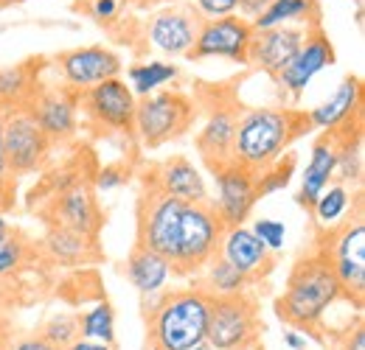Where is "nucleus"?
<instances>
[{
  "mask_svg": "<svg viewBox=\"0 0 365 350\" xmlns=\"http://www.w3.org/2000/svg\"><path fill=\"white\" fill-rule=\"evenodd\" d=\"M222 221L214 208L180 202L149 185L138 208V244L166 258L175 275H197L220 253Z\"/></svg>",
  "mask_w": 365,
  "mask_h": 350,
  "instance_id": "f257e3e1",
  "label": "nucleus"
},
{
  "mask_svg": "<svg viewBox=\"0 0 365 350\" xmlns=\"http://www.w3.org/2000/svg\"><path fill=\"white\" fill-rule=\"evenodd\" d=\"M309 132L307 112L278 110V107H253L236 115L230 160L250 174H262L284 157L287 146Z\"/></svg>",
  "mask_w": 365,
  "mask_h": 350,
  "instance_id": "f03ea898",
  "label": "nucleus"
},
{
  "mask_svg": "<svg viewBox=\"0 0 365 350\" xmlns=\"http://www.w3.org/2000/svg\"><path fill=\"white\" fill-rule=\"evenodd\" d=\"M343 295L346 292L329 261L323 255H312L295 263L275 311L289 328H312Z\"/></svg>",
  "mask_w": 365,
  "mask_h": 350,
  "instance_id": "7ed1b4c3",
  "label": "nucleus"
},
{
  "mask_svg": "<svg viewBox=\"0 0 365 350\" xmlns=\"http://www.w3.org/2000/svg\"><path fill=\"white\" fill-rule=\"evenodd\" d=\"M211 295L200 286L175 289L158 300L149 317V336L155 350H194L205 345Z\"/></svg>",
  "mask_w": 365,
  "mask_h": 350,
  "instance_id": "20e7f679",
  "label": "nucleus"
},
{
  "mask_svg": "<svg viewBox=\"0 0 365 350\" xmlns=\"http://www.w3.org/2000/svg\"><path fill=\"white\" fill-rule=\"evenodd\" d=\"M191 118H194V104L182 92L158 90L152 95H143L135 104L133 129L149 149H155L182 134L191 127Z\"/></svg>",
  "mask_w": 365,
  "mask_h": 350,
  "instance_id": "39448f33",
  "label": "nucleus"
},
{
  "mask_svg": "<svg viewBox=\"0 0 365 350\" xmlns=\"http://www.w3.org/2000/svg\"><path fill=\"white\" fill-rule=\"evenodd\" d=\"M259 306L253 297H214L205 345L214 350H250L259 342Z\"/></svg>",
  "mask_w": 365,
  "mask_h": 350,
  "instance_id": "423d86ee",
  "label": "nucleus"
},
{
  "mask_svg": "<svg viewBox=\"0 0 365 350\" xmlns=\"http://www.w3.org/2000/svg\"><path fill=\"white\" fill-rule=\"evenodd\" d=\"M334 269L343 292L354 306H363L365 295V221H343L329 241V253L323 255Z\"/></svg>",
  "mask_w": 365,
  "mask_h": 350,
  "instance_id": "0eeeda50",
  "label": "nucleus"
},
{
  "mask_svg": "<svg viewBox=\"0 0 365 350\" xmlns=\"http://www.w3.org/2000/svg\"><path fill=\"white\" fill-rule=\"evenodd\" d=\"M0 132H3V152L9 171L29 174L43 166L51 140L34 121L31 110H9L6 115H0Z\"/></svg>",
  "mask_w": 365,
  "mask_h": 350,
  "instance_id": "6e6552de",
  "label": "nucleus"
},
{
  "mask_svg": "<svg viewBox=\"0 0 365 350\" xmlns=\"http://www.w3.org/2000/svg\"><path fill=\"white\" fill-rule=\"evenodd\" d=\"M202 17L188 6H163L146 23V43L163 56H188L197 43Z\"/></svg>",
  "mask_w": 365,
  "mask_h": 350,
  "instance_id": "1a4fd4ad",
  "label": "nucleus"
},
{
  "mask_svg": "<svg viewBox=\"0 0 365 350\" xmlns=\"http://www.w3.org/2000/svg\"><path fill=\"white\" fill-rule=\"evenodd\" d=\"M253 40V26L242 20L239 14L220 17V20H202L197 43L191 48V59H230L245 65L247 48Z\"/></svg>",
  "mask_w": 365,
  "mask_h": 350,
  "instance_id": "9d476101",
  "label": "nucleus"
},
{
  "mask_svg": "<svg viewBox=\"0 0 365 350\" xmlns=\"http://www.w3.org/2000/svg\"><path fill=\"white\" fill-rule=\"evenodd\" d=\"M214 182H217V199L211 208H214L217 219L222 221V227H239L250 216L253 205L259 202L256 174L245 171L236 163H228L214 171Z\"/></svg>",
  "mask_w": 365,
  "mask_h": 350,
  "instance_id": "9b49d317",
  "label": "nucleus"
},
{
  "mask_svg": "<svg viewBox=\"0 0 365 350\" xmlns=\"http://www.w3.org/2000/svg\"><path fill=\"white\" fill-rule=\"evenodd\" d=\"M82 104H85V112L91 115V121H96L98 127H107V129L115 132L133 129L138 98L121 76L85 90Z\"/></svg>",
  "mask_w": 365,
  "mask_h": 350,
  "instance_id": "f8f14e48",
  "label": "nucleus"
},
{
  "mask_svg": "<svg viewBox=\"0 0 365 350\" xmlns=\"http://www.w3.org/2000/svg\"><path fill=\"white\" fill-rule=\"evenodd\" d=\"M56 65H59L68 88L73 90H91L107 79L121 76V56L113 53L110 48H101V45L65 51L56 59Z\"/></svg>",
  "mask_w": 365,
  "mask_h": 350,
  "instance_id": "ddd939ff",
  "label": "nucleus"
},
{
  "mask_svg": "<svg viewBox=\"0 0 365 350\" xmlns=\"http://www.w3.org/2000/svg\"><path fill=\"white\" fill-rule=\"evenodd\" d=\"M331 65H334V45L329 43V37L323 31H309L301 51L275 76V82H278L281 92H287L289 98H301L304 90L312 85V79Z\"/></svg>",
  "mask_w": 365,
  "mask_h": 350,
  "instance_id": "4468645a",
  "label": "nucleus"
},
{
  "mask_svg": "<svg viewBox=\"0 0 365 350\" xmlns=\"http://www.w3.org/2000/svg\"><path fill=\"white\" fill-rule=\"evenodd\" d=\"M307 34L309 28L304 26H278V28L253 31V40L247 48V62L270 76H278L289 65V59L301 51Z\"/></svg>",
  "mask_w": 365,
  "mask_h": 350,
  "instance_id": "2eb2a0df",
  "label": "nucleus"
},
{
  "mask_svg": "<svg viewBox=\"0 0 365 350\" xmlns=\"http://www.w3.org/2000/svg\"><path fill=\"white\" fill-rule=\"evenodd\" d=\"M152 188H158L166 196H175L180 202H194L205 205L208 202V185L200 174V169L185 160V157H172L160 163L152 174Z\"/></svg>",
  "mask_w": 365,
  "mask_h": 350,
  "instance_id": "dca6fc26",
  "label": "nucleus"
},
{
  "mask_svg": "<svg viewBox=\"0 0 365 350\" xmlns=\"http://www.w3.org/2000/svg\"><path fill=\"white\" fill-rule=\"evenodd\" d=\"M76 95H71L68 90H48L43 95H37V104L31 110L34 121L40 124V129L46 132L48 140H65L71 137L79 121H76Z\"/></svg>",
  "mask_w": 365,
  "mask_h": 350,
  "instance_id": "f3484780",
  "label": "nucleus"
},
{
  "mask_svg": "<svg viewBox=\"0 0 365 350\" xmlns=\"http://www.w3.org/2000/svg\"><path fill=\"white\" fill-rule=\"evenodd\" d=\"M220 258H225L245 277H253L270 263V250L256 238L250 227L239 224V227H225L220 241Z\"/></svg>",
  "mask_w": 365,
  "mask_h": 350,
  "instance_id": "a211bd4d",
  "label": "nucleus"
},
{
  "mask_svg": "<svg viewBox=\"0 0 365 350\" xmlns=\"http://www.w3.org/2000/svg\"><path fill=\"white\" fill-rule=\"evenodd\" d=\"M360 101H363V85H360V79L357 76H346L326 101H320L318 107H312L307 112L309 129L334 132L340 124H346L360 110Z\"/></svg>",
  "mask_w": 365,
  "mask_h": 350,
  "instance_id": "6ab92c4d",
  "label": "nucleus"
},
{
  "mask_svg": "<svg viewBox=\"0 0 365 350\" xmlns=\"http://www.w3.org/2000/svg\"><path fill=\"white\" fill-rule=\"evenodd\" d=\"M233 129H236V112L230 107H220L208 115V121L202 124V129L197 134V149H200V154L211 171L233 163L230 160Z\"/></svg>",
  "mask_w": 365,
  "mask_h": 350,
  "instance_id": "aec40b11",
  "label": "nucleus"
},
{
  "mask_svg": "<svg viewBox=\"0 0 365 350\" xmlns=\"http://www.w3.org/2000/svg\"><path fill=\"white\" fill-rule=\"evenodd\" d=\"M337 143L334 137H323L312 146V154H309V163L301 174V193H298V202L301 205H315L320 193L331 185V179L337 174Z\"/></svg>",
  "mask_w": 365,
  "mask_h": 350,
  "instance_id": "412c9836",
  "label": "nucleus"
},
{
  "mask_svg": "<svg viewBox=\"0 0 365 350\" xmlns=\"http://www.w3.org/2000/svg\"><path fill=\"white\" fill-rule=\"evenodd\" d=\"M56 219L65 230H73L85 238H93L101 216H98V208H96V199H93L91 188L82 182V185H73L68 188L59 202H56Z\"/></svg>",
  "mask_w": 365,
  "mask_h": 350,
  "instance_id": "4be33fe9",
  "label": "nucleus"
},
{
  "mask_svg": "<svg viewBox=\"0 0 365 350\" xmlns=\"http://www.w3.org/2000/svg\"><path fill=\"white\" fill-rule=\"evenodd\" d=\"M127 275H130V283L140 295L155 297V295H160L166 289V283H169V277L175 272H172L166 258H160L158 253H152V250L138 244L133 250V255H130V261H127Z\"/></svg>",
  "mask_w": 365,
  "mask_h": 350,
  "instance_id": "5701e85b",
  "label": "nucleus"
},
{
  "mask_svg": "<svg viewBox=\"0 0 365 350\" xmlns=\"http://www.w3.org/2000/svg\"><path fill=\"white\" fill-rule=\"evenodd\" d=\"M318 0H273L250 26L253 31L264 28H278V26H304L309 28V20L318 17Z\"/></svg>",
  "mask_w": 365,
  "mask_h": 350,
  "instance_id": "b1692460",
  "label": "nucleus"
},
{
  "mask_svg": "<svg viewBox=\"0 0 365 350\" xmlns=\"http://www.w3.org/2000/svg\"><path fill=\"white\" fill-rule=\"evenodd\" d=\"M247 280L239 269H233L225 258L214 255L211 261L202 266V286L211 297H236V295H247Z\"/></svg>",
  "mask_w": 365,
  "mask_h": 350,
  "instance_id": "393cba45",
  "label": "nucleus"
},
{
  "mask_svg": "<svg viewBox=\"0 0 365 350\" xmlns=\"http://www.w3.org/2000/svg\"><path fill=\"white\" fill-rule=\"evenodd\" d=\"M175 79H178V68L172 62L149 59V62H138L130 68V90L135 95H152Z\"/></svg>",
  "mask_w": 365,
  "mask_h": 350,
  "instance_id": "a878e982",
  "label": "nucleus"
},
{
  "mask_svg": "<svg viewBox=\"0 0 365 350\" xmlns=\"http://www.w3.org/2000/svg\"><path fill=\"white\" fill-rule=\"evenodd\" d=\"M349 205H351V193H349L346 182L329 185L318 199H315V205H312V211H315V221H318L320 227L334 230V227L343 221L346 211H349Z\"/></svg>",
  "mask_w": 365,
  "mask_h": 350,
  "instance_id": "bb28decb",
  "label": "nucleus"
},
{
  "mask_svg": "<svg viewBox=\"0 0 365 350\" xmlns=\"http://www.w3.org/2000/svg\"><path fill=\"white\" fill-rule=\"evenodd\" d=\"M79 336L91 342H101V345L115 342V314L110 303H96L79 317Z\"/></svg>",
  "mask_w": 365,
  "mask_h": 350,
  "instance_id": "cd10ccee",
  "label": "nucleus"
},
{
  "mask_svg": "<svg viewBox=\"0 0 365 350\" xmlns=\"http://www.w3.org/2000/svg\"><path fill=\"white\" fill-rule=\"evenodd\" d=\"M48 250H51V255H53L56 261L76 263V261H82L85 253H88V238L79 235V233H73V230L59 227V230H53V233L48 235Z\"/></svg>",
  "mask_w": 365,
  "mask_h": 350,
  "instance_id": "c85d7f7f",
  "label": "nucleus"
},
{
  "mask_svg": "<svg viewBox=\"0 0 365 350\" xmlns=\"http://www.w3.org/2000/svg\"><path fill=\"white\" fill-rule=\"evenodd\" d=\"M292 171H295V157L289 154L287 160L281 157V160H275L267 171L256 174V193H259V199L284 191L289 185V179H292Z\"/></svg>",
  "mask_w": 365,
  "mask_h": 350,
  "instance_id": "c756f323",
  "label": "nucleus"
},
{
  "mask_svg": "<svg viewBox=\"0 0 365 350\" xmlns=\"http://www.w3.org/2000/svg\"><path fill=\"white\" fill-rule=\"evenodd\" d=\"M40 336L46 339L48 345H53L56 350H65L71 342L79 339V319L76 317H68V314H59V317H51Z\"/></svg>",
  "mask_w": 365,
  "mask_h": 350,
  "instance_id": "7c9ffc66",
  "label": "nucleus"
},
{
  "mask_svg": "<svg viewBox=\"0 0 365 350\" xmlns=\"http://www.w3.org/2000/svg\"><path fill=\"white\" fill-rule=\"evenodd\" d=\"M29 85H31V79H29L26 68L0 70V101H23Z\"/></svg>",
  "mask_w": 365,
  "mask_h": 350,
  "instance_id": "2f4dec72",
  "label": "nucleus"
},
{
  "mask_svg": "<svg viewBox=\"0 0 365 350\" xmlns=\"http://www.w3.org/2000/svg\"><path fill=\"white\" fill-rule=\"evenodd\" d=\"M250 230L256 233V238H259V241H262V244H264L270 253L284 250V241H287V227H284L278 219H256Z\"/></svg>",
  "mask_w": 365,
  "mask_h": 350,
  "instance_id": "473e14b6",
  "label": "nucleus"
},
{
  "mask_svg": "<svg viewBox=\"0 0 365 350\" xmlns=\"http://www.w3.org/2000/svg\"><path fill=\"white\" fill-rule=\"evenodd\" d=\"M239 0H194V11L202 20H220V17H230L236 14Z\"/></svg>",
  "mask_w": 365,
  "mask_h": 350,
  "instance_id": "72a5a7b5",
  "label": "nucleus"
},
{
  "mask_svg": "<svg viewBox=\"0 0 365 350\" xmlns=\"http://www.w3.org/2000/svg\"><path fill=\"white\" fill-rule=\"evenodd\" d=\"M20 261H23V244H20V238H14V235L3 238L0 241V275L14 272L20 266Z\"/></svg>",
  "mask_w": 365,
  "mask_h": 350,
  "instance_id": "f704fd0d",
  "label": "nucleus"
},
{
  "mask_svg": "<svg viewBox=\"0 0 365 350\" xmlns=\"http://www.w3.org/2000/svg\"><path fill=\"white\" fill-rule=\"evenodd\" d=\"M121 182H124V171L110 166V169H101V171H98V176H96V191H104V193H107V191L118 188Z\"/></svg>",
  "mask_w": 365,
  "mask_h": 350,
  "instance_id": "c9c22d12",
  "label": "nucleus"
},
{
  "mask_svg": "<svg viewBox=\"0 0 365 350\" xmlns=\"http://www.w3.org/2000/svg\"><path fill=\"white\" fill-rule=\"evenodd\" d=\"M270 3H273V0H239V9H236V11H239V17H242V20L253 23V20H256V17H259Z\"/></svg>",
  "mask_w": 365,
  "mask_h": 350,
  "instance_id": "e433bc0d",
  "label": "nucleus"
},
{
  "mask_svg": "<svg viewBox=\"0 0 365 350\" xmlns=\"http://www.w3.org/2000/svg\"><path fill=\"white\" fill-rule=\"evenodd\" d=\"M91 14L96 20H113L118 14V0H91Z\"/></svg>",
  "mask_w": 365,
  "mask_h": 350,
  "instance_id": "4c0bfd02",
  "label": "nucleus"
},
{
  "mask_svg": "<svg viewBox=\"0 0 365 350\" xmlns=\"http://www.w3.org/2000/svg\"><path fill=\"white\" fill-rule=\"evenodd\" d=\"M9 350H56V348H53V345H48L46 339L37 334V336H23V339L11 342Z\"/></svg>",
  "mask_w": 365,
  "mask_h": 350,
  "instance_id": "58836bf2",
  "label": "nucleus"
},
{
  "mask_svg": "<svg viewBox=\"0 0 365 350\" xmlns=\"http://www.w3.org/2000/svg\"><path fill=\"white\" fill-rule=\"evenodd\" d=\"M284 345L289 350H307L309 339H307V334H298V328H287L284 331Z\"/></svg>",
  "mask_w": 365,
  "mask_h": 350,
  "instance_id": "ea45409f",
  "label": "nucleus"
},
{
  "mask_svg": "<svg viewBox=\"0 0 365 350\" xmlns=\"http://www.w3.org/2000/svg\"><path fill=\"white\" fill-rule=\"evenodd\" d=\"M343 350H365V328L363 325H354V331L346 334Z\"/></svg>",
  "mask_w": 365,
  "mask_h": 350,
  "instance_id": "a19ab883",
  "label": "nucleus"
},
{
  "mask_svg": "<svg viewBox=\"0 0 365 350\" xmlns=\"http://www.w3.org/2000/svg\"><path fill=\"white\" fill-rule=\"evenodd\" d=\"M65 350H113V345H101V342H91V339H76V342H71Z\"/></svg>",
  "mask_w": 365,
  "mask_h": 350,
  "instance_id": "79ce46f5",
  "label": "nucleus"
},
{
  "mask_svg": "<svg viewBox=\"0 0 365 350\" xmlns=\"http://www.w3.org/2000/svg\"><path fill=\"white\" fill-rule=\"evenodd\" d=\"M9 163H6V152H3V132H0V185L9 182Z\"/></svg>",
  "mask_w": 365,
  "mask_h": 350,
  "instance_id": "37998d69",
  "label": "nucleus"
},
{
  "mask_svg": "<svg viewBox=\"0 0 365 350\" xmlns=\"http://www.w3.org/2000/svg\"><path fill=\"white\" fill-rule=\"evenodd\" d=\"M9 235H11V230H9V221H6V216L0 213V241H3V238H9Z\"/></svg>",
  "mask_w": 365,
  "mask_h": 350,
  "instance_id": "c03bdc74",
  "label": "nucleus"
},
{
  "mask_svg": "<svg viewBox=\"0 0 365 350\" xmlns=\"http://www.w3.org/2000/svg\"><path fill=\"white\" fill-rule=\"evenodd\" d=\"M140 3H169V6H172V3H178V0H140Z\"/></svg>",
  "mask_w": 365,
  "mask_h": 350,
  "instance_id": "a18cd8bd",
  "label": "nucleus"
},
{
  "mask_svg": "<svg viewBox=\"0 0 365 350\" xmlns=\"http://www.w3.org/2000/svg\"><path fill=\"white\" fill-rule=\"evenodd\" d=\"M9 3H26V0H0V6H9Z\"/></svg>",
  "mask_w": 365,
  "mask_h": 350,
  "instance_id": "49530a36",
  "label": "nucleus"
},
{
  "mask_svg": "<svg viewBox=\"0 0 365 350\" xmlns=\"http://www.w3.org/2000/svg\"><path fill=\"white\" fill-rule=\"evenodd\" d=\"M194 350H214L211 345H200V348H194Z\"/></svg>",
  "mask_w": 365,
  "mask_h": 350,
  "instance_id": "de8ad7c7",
  "label": "nucleus"
},
{
  "mask_svg": "<svg viewBox=\"0 0 365 350\" xmlns=\"http://www.w3.org/2000/svg\"><path fill=\"white\" fill-rule=\"evenodd\" d=\"M360 3H363V0H360Z\"/></svg>",
  "mask_w": 365,
  "mask_h": 350,
  "instance_id": "09e8293b",
  "label": "nucleus"
}]
</instances>
